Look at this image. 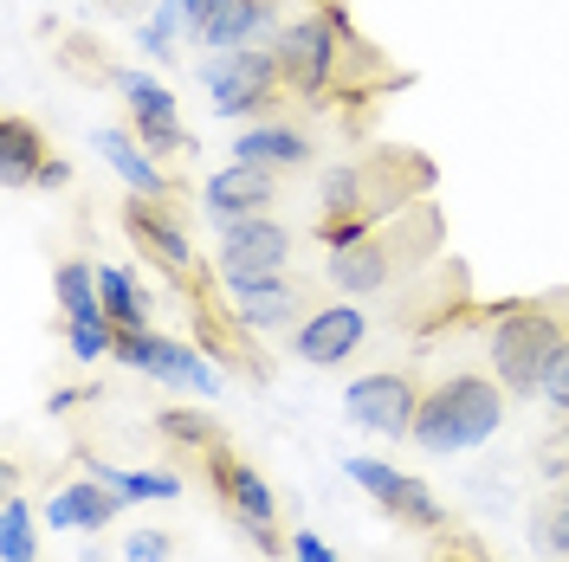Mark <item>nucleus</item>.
<instances>
[{"label":"nucleus","instance_id":"1","mask_svg":"<svg viewBox=\"0 0 569 562\" xmlns=\"http://www.w3.org/2000/svg\"><path fill=\"white\" fill-rule=\"evenodd\" d=\"M272 52H279L284 91L291 104H318V110H343L350 130L376 110V98H389L408 84V71L382 59L376 39L356 33L350 7L343 0H323L305 20H291L272 33Z\"/></svg>","mask_w":569,"mask_h":562},{"label":"nucleus","instance_id":"7","mask_svg":"<svg viewBox=\"0 0 569 562\" xmlns=\"http://www.w3.org/2000/svg\"><path fill=\"white\" fill-rule=\"evenodd\" d=\"M201 84L213 91V110L220 117H266L279 110L291 91H284V71H279V52L272 46H233V52H213L201 66Z\"/></svg>","mask_w":569,"mask_h":562},{"label":"nucleus","instance_id":"2","mask_svg":"<svg viewBox=\"0 0 569 562\" xmlns=\"http://www.w3.org/2000/svg\"><path fill=\"white\" fill-rule=\"evenodd\" d=\"M433 194V162L421 149H369V155H350L337 169H323L318 181V247H350L369 227L395 220L401 208H415Z\"/></svg>","mask_w":569,"mask_h":562},{"label":"nucleus","instance_id":"31","mask_svg":"<svg viewBox=\"0 0 569 562\" xmlns=\"http://www.w3.org/2000/svg\"><path fill=\"white\" fill-rule=\"evenodd\" d=\"M169 556H176V536H162V530H137L123 543V562H169Z\"/></svg>","mask_w":569,"mask_h":562},{"label":"nucleus","instance_id":"24","mask_svg":"<svg viewBox=\"0 0 569 562\" xmlns=\"http://www.w3.org/2000/svg\"><path fill=\"white\" fill-rule=\"evenodd\" d=\"M156 433H162L169 446H181V453H208L213 440H220V426H213L208 414H194V408H162V414H156Z\"/></svg>","mask_w":569,"mask_h":562},{"label":"nucleus","instance_id":"32","mask_svg":"<svg viewBox=\"0 0 569 562\" xmlns=\"http://www.w3.org/2000/svg\"><path fill=\"white\" fill-rule=\"evenodd\" d=\"M291 562H337V550L323 543L318 530H298V536H291Z\"/></svg>","mask_w":569,"mask_h":562},{"label":"nucleus","instance_id":"28","mask_svg":"<svg viewBox=\"0 0 569 562\" xmlns=\"http://www.w3.org/2000/svg\"><path fill=\"white\" fill-rule=\"evenodd\" d=\"M66 343H71L78 362L117 355V323H110V317H66Z\"/></svg>","mask_w":569,"mask_h":562},{"label":"nucleus","instance_id":"15","mask_svg":"<svg viewBox=\"0 0 569 562\" xmlns=\"http://www.w3.org/2000/svg\"><path fill=\"white\" fill-rule=\"evenodd\" d=\"M110 84L123 91V104H130V130L137 142L162 162V155H188L194 142L181 130V110L169 98V84H156V78H142V71H110Z\"/></svg>","mask_w":569,"mask_h":562},{"label":"nucleus","instance_id":"21","mask_svg":"<svg viewBox=\"0 0 569 562\" xmlns=\"http://www.w3.org/2000/svg\"><path fill=\"white\" fill-rule=\"evenodd\" d=\"M233 155L240 162H259V169H305L318 149H311V137H298L291 123H252V130H240Z\"/></svg>","mask_w":569,"mask_h":562},{"label":"nucleus","instance_id":"25","mask_svg":"<svg viewBox=\"0 0 569 562\" xmlns=\"http://www.w3.org/2000/svg\"><path fill=\"white\" fill-rule=\"evenodd\" d=\"M91 479H104L123 504H130V498H176L181 492L176 472H123V465H91Z\"/></svg>","mask_w":569,"mask_h":562},{"label":"nucleus","instance_id":"9","mask_svg":"<svg viewBox=\"0 0 569 562\" xmlns=\"http://www.w3.org/2000/svg\"><path fill=\"white\" fill-rule=\"evenodd\" d=\"M233 291V317L247 337H279V330H298L305 317L323 304V291L311 279H291V272H266V279L227 284Z\"/></svg>","mask_w":569,"mask_h":562},{"label":"nucleus","instance_id":"12","mask_svg":"<svg viewBox=\"0 0 569 562\" xmlns=\"http://www.w3.org/2000/svg\"><path fill=\"white\" fill-rule=\"evenodd\" d=\"M362 343H369V311H362V298H323L318 311L291 330V355L311 362V369H337V362H350Z\"/></svg>","mask_w":569,"mask_h":562},{"label":"nucleus","instance_id":"33","mask_svg":"<svg viewBox=\"0 0 569 562\" xmlns=\"http://www.w3.org/2000/svg\"><path fill=\"white\" fill-rule=\"evenodd\" d=\"M543 479H569V433L550 446V453H543Z\"/></svg>","mask_w":569,"mask_h":562},{"label":"nucleus","instance_id":"30","mask_svg":"<svg viewBox=\"0 0 569 562\" xmlns=\"http://www.w3.org/2000/svg\"><path fill=\"white\" fill-rule=\"evenodd\" d=\"M557 311H563V330H569V298H557ZM543 401L569 426V337H563V350H557V362H550V375H543Z\"/></svg>","mask_w":569,"mask_h":562},{"label":"nucleus","instance_id":"11","mask_svg":"<svg viewBox=\"0 0 569 562\" xmlns=\"http://www.w3.org/2000/svg\"><path fill=\"white\" fill-rule=\"evenodd\" d=\"M343 472H350L356 492H369L376 504H382V518H395L401 530H427V536L447 530V504L427 492L421 479H408L401 465H389V459H350Z\"/></svg>","mask_w":569,"mask_h":562},{"label":"nucleus","instance_id":"4","mask_svg":"<svg viewBox=\"0 0 569 562\" xmlns=\"http://www.w3.org/2000/svg\"><path fill=\"white\" fill-rule=\"evenodd\" d=\"M498 426H505V382L479 375V369H460V375H440L421 394V414L408 426V440L421 453H472Z\"/></svg>","mask_w":569,"mask_h":562},{"label":"nucleus","instance_id":"16","mask_svg":"<svg viewBox=\"0 0 569 562\" xmlns=\"http://www.w3.org/2000/svg\"><path fill=\"white\" fill-rule=\"evenodd\" d=\"M201 208H208L213 227L247 220V213H272V208H279V169H259V162H227V169H213V175H208V188H201Z\"/></svg>","mask_w":569,"mask_h":562},{"label":"nucleus","instance_id":"29","mask_svg":"<svg viewBox=\"0 0 569 562\" xmlns=\"http://www.w3.org/2000/svg\"><path fill=\"white\" fill-rule=\"evenodd\" d=\"M176 39H188V27H181V0H162L156 20L142 27V52H149V59H176V52H169Z\"/></svg>","mask_w":569,"mask_h":562},{"label":"nucleus","instance_id":"23","mask_svg":"<svg viewBox=\"0 0 569 562\" xmlns=\"http://www.w3.org/2000/svg\"><path fill=\"white\" fill-rule=\"evenodd\" d=\"M52 284H59V304H66V317H104V291H98V272H91L84 259H66Z\"/></svg>","mask_w":569,"mask_h":562},{"label":"nucleus","instance_id":"19","mask_svg":"<svg viewBox=\"0 0 569 562\" xmlns=\"http://www.w3.org/2000/svg\"><path fill=\"white\" fill-rule=\"evenodd\" d=\"M110 518H123V498L110 492L104 479H78V485L46 498V524L59 530H104Z\"/></svg>","mask_w":569,"mask_h":562},{"label":"nucleus","instance_id":"26","mask_svg":"<svg viewBox=\"0 0 569 562\" xmlns=\"http://www.w3.org/2000/svg\"><path fill=\"white\" fill-rule=\"evenodd\" d=\"M0 562H33V511L20 492H7L0 504Z\"/></svg>","mask_w":569,"mask_h":562},{"label":"nucleus","instance_id":"10","mask_svg":"<svg viewBox=\"0 0 569 562\" xmlns=\"http://www.w3.org/2000/svg\"><path fill=\"white\" fill-rule=\"evenodd\" d=\"M298 252V233L272 220V213H247V220H227L220 227V284H247L266 272H284Z\"/></svg>","mask_w":569,"mask_h":562},{"label":"nucleus","instance_id":"20","mask_svg":"<svg viewBox=\"0 0 569 562\" xmlns=\"http://www.w3.org/2000/svg\"><path fill=\"white\" fill-rule=\"evenodd\" d=\"M98 149H104V162L130 181L137 194H149V201H176V181L156 169V155L137 142V130H98Z\"/></svg>","mask_w":569,"mask_h":562},{"label":"nucleus","instance_id":"14","mask_svg":"<svg viewBox=\"0 0 569 562\" xmlns=\"http://www.w3.org/2000/svg\"><path fill=\"white\" fill-rule=\"evenodd\" d=\"M117 362L149 375V382H169V388H201V394L220 388V375L208 369V355H194L176 337H156V330H117Z\"/></svg>","mask_w":569,"mask_h":562},{"label":"nucleus","instance_id":"8","mask_svg":"<svg viewBox=\"0 0 569 562\" xmlns=\"http://www.w3.org/2000/svg\"><path fill=\"white\" fill-rule=\"evenodd\" d=\"M421 375L415 369H369V375H356L343 388V408H350L356 426H369V433H382V440H408V426L421 414Z\"/></svg>","mask_w":569,"mask_h":562},{"label":"nucleus","instance_id":"38","mask_svg":"<svg viewBox=\"0 0 569 562\" xmlns=\"http://www.w3.org/2000/svg\"><path fill=\"white\" fill-rule=\"evenodd\" d=\"M563 562H569V556H563Z\"/></svg>","mask_w":569,"mask_h":562},{"label":"nucleus","instance_id":"36","mask_svg":"<svg viewBox=\"0 0 569 562\" xmlns=\"http://www.w3.org/2000/svg\"><path fill=\"white\" fill-rule=\"evenodd\" d=\"M557 498H563V511H569V479H563V485H557Z\"/></svg>","mask_w":569,"mask_h":562},{"label":"nucleus","instance_id":"35","mask_svg":"<svg viewBox=\"0 0 569 562\" xmlns=\"http://www.w3.org/2000/svg\"><path fill=\"white\" fill-rule=\"evenodd\" d=\"M78 401H84V388H59V394H52L46 408H52V414H66V408H78Z\"/></svg>","mask_w":569,"mask_h":562},{"label":"nucleus","instance_id":"5","mask_svg":"<svg viewBox=\"0 0 569 562\" xmlns=\"http://www.w3.org/2000/svg\"><path fill=\"white\" fill-rule=\"evenodd\" d=\"M563 311L557 298H518V304H498L492 330H486V350H492V375L505 382L511 401H543V375L563 350Z\"/></svg>","mask_w":569,"mask_h":562},{"label":"nucleus","instance_id":"17","mask_svg":"<svg viewBox=\"0 0 569 562\" xmlns=\"http://www.w3.org/2000/svg\"><path fill=\"white\" fill-rule=\"evenodd\" d=\"M52 142L39 137V123L33 117H20V110H7L0 117V181L7 188H46V175H52Z\"/></svg>","mask_w":569,"mask_h":562},{"label":"nucleus","instance_id":"6","mask_svg":"<svg viewBox=\"0 0 569 562\" xmlns=\"http://www.w3.org/2000/svg\"><path fill=\"white\" fill-rule=\"evenodd\" d=\"M201 465H208V485H213V498H220V511H227V518L259 543V556H279V550H284L279 492L259 479V465H247L227 440H213L208 453H201Z\"/></svg>","mask_w":569,"mask_h":562},{"label":"nucleus","instance_id":"37","mask_svg":"<svg viewBox=\"0 0 569 562\" xmlns=\"http://www.w3.org/2000/svg\"><path fill=\"white\" fill-rule=\"evenodd\" d=\"M318 7H323V0H318Z\"/></svg>","mask_w":569,"mask_h":562},{"label":"nucleus","instance_id":"34","mask_svg":"<svg viewBox=\"0 0 569 562\" xmlns=\"http://www.w3.org/2000/svg\"><path fill=\"white\" fill-rule=\"evenodd\" d=\"M433 562H486V556H479V550H472V543H453V536H447V543H440V550H433Z\"/></svg>","mask_w":569,"mask_h":562},{"label":"nucleus","instance_id":"13","mask_svg":"<svg viewBox=\"0 0 569 562\" xmlns=\"http://www.w3.org/2000/svg\"><path fill=\"white\" fill-rule=\"evenodd\" d=\"M123 233L137 240V252L162 272V279H176V284L194 279V247H188V233H181L176 201H149V194H137V201L123 208Z\"/></svg>","mask_w":569,"mask_h":562},{"label":"nucleus","instance_id":"27","mask_svg":"<svg viewBox=\"0 0 569 562\" xmlns=\"http://www.w3.org/2000/svg\"><path fill=\"white\" fill-rule=\"evenodd\" d=\"M531 543H537V556H550V562L569 556V511H563V498L557 492L531 511Z\"/></svg>","mask_w":569,"mask_h":562},{"label":"nucleus","instance_id":"22","mask_svg":"<svg viewBox=\"0 0 569 562\" xmlns=\"http://www.w3.org/2000/svg\"><path fill=\"white\" fill-rule=\"evenodd\" d=\"M98 291H104V317L117 330H149V304H142V291L130 272H117V265H98Z\"/></svg>","mask_w":569,"mask_h":562},{"label":"nucleus","instance_id":"3","mask_svg":"<svg viewBox=\"0 0 569 562\" xmlns=\"http://www.w3.org/2000/svg\"><path fill=\"white\" fill-rule=\"evenodd\" d=\"M440 247H447V213L433 208V201H415V208H401L395 220L369 227L362 240L330 252L323 284H330L337 298H376V291H389V284L421 279L427 265L440 259Z\"/></svg>","mask_w":569,"mask_h":562},{"label":"nucleus","instance_id":"18","mask_svg":"<svg viewBox=\"0 0 569 562\" xmlns=\"http://www.w3.org/2000/svg\"><path fill=\"white\" fill-rule=\"evenodd\" d=\"M266 33H279V7L272 0H220L201 27V52H233V46H259Z\"/></svg>","mask_w":569,"mask_h":562}]
</instances>
